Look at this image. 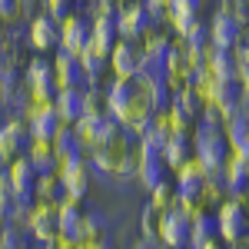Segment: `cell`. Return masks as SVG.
Instances as JSON below:
<instances>
[{"mask_svg":"<svg viewBox=\"0 0 249 249\" xmlns=\"http://www.w3.org/2000/svg\"><path fill=\"white\" fill-rule=\"evenodd\" d=\"M3 166H7V163H3V160H0V176H3Z\"/></svg>","mask_w":249,"mask_h":249,"instance_id":"obj_24","label":"cell"},{"mask_svg":"<svg viewBox=\"0 0 249 249\" xmlns=\"http://www.w3.org/2000/svg\"><path fill=\"white\" fill-rule=\"evenodd\" d=\"M206 176H210V170L199 163V156L190 153L176 170H173V183H176V186H196V183H203Z\"/></svg>","mask_w":249,"mask_h":249,"instance_id":"obj_15","label":"cell"},{"mask_svg":"<svg viewBox=\"0 0 249 249\" xmlns=\"http://www.w3.org/2000/svg\"><path fill=\"white\" fill-rule=\"evenodd\" d=\"M83 43H87V17H83L80 10L60 17L57 20V50L60 53L77 60L80 50H83Z\"/></svg>","mask_w":249,"mask_h":249,"instance_id":"obj_4","label":"cell"},{"mask_svg":"<svg viewBox=\"0 0 249 249\" xmlns=\"http://www.w3.org/2000/svg\"><path fill=\"white\" fill-rule=\"evenodd\" d=\"M14 193H10V186H7V179L0 176V219H7V213L14 210Z\"/></svg>","mask_w":249,"mask_h":249,"instance_id":"obj_21","label":"cell"},{"mask_svg":"<svg viewBox=\"0 0 249 249\" xmlns=\"http://www.w3.org/2000/svg\"><path fill=\"white\" fill-rule=\"evenodd\" d=\"M190 236V219L179 210H170L160 216V230H156V243L163 249H183Z\"/></svg>","mask_w":249,"mask_h":249,"instance_id":"obj_9","label":"cell"},{"mask_svg":"<svg viewBox=\"0 0 249 249\" xmlns=\"http://www.w3.org/2000/svg\"><path fill=\"white\" fill-rule=\"evenodd\" d=\"M110 23H113L116 40H133L136 34L150 23V17H146V10H143V3H140V0H126L113 17H110Z\"/></svg>","mask_w":249,"mask_h":249,"instance_id":"obj_6","label":"cell"},{"mask_svg":"<svg viewBox=\"0 0 249 249\" xmlns=\"http://www.w3.org/2000/svg\"><path fill=\"white\" fill-rule=\"evenodd\" d=\"M73 249H107V246H90V243H77Z\"/></svg>","mask_w":249,"mask_h":249,"instance_id":"obj_23","label":"cell"},{"mask_svg":"<svg viewBox=\"0 0 249 249\" xmlns=\"http://www.w3.org/2000/svg\"><path fill=\"white\" fill-rule=\"evenodd\" d=\"M146 206H153L156 213L176 210V183H173L170 176H163L156 186H150V203H146Z\"/></svg>","mask_w":249,"mask_h":249,"instance_id":"obj_16","label":"cell"},{"mask_svg":"<svg viewBox=\"0 0 249 249\" xmlns=\"http://www.w3.org/2000/svg\"><path fill=\"white\" fill-rule=\"evenodd\" d=\"M53 113H57L63 123H73V120L80 116V90L53 93Z\"/></svg>","mask_w":249,"mask_h":249,"instance_id":"obj_18","label":"cell"},{"mask_svg":"<svg viewBox=\"0 0 249 249\" xmlns=\"http://www.w3.org/2000/svg\"><path fill=\"white\" fill-rule=\"evenodd\" d=\"M27 43H30V50H37V53L53 50V47H57V20H50L47 14L30 17V23H27Z\"/></svg>","mask_w":249,"mask_h":249,"instance_id":"obj_13","label":"cell"},{"mask_svg":"<svg viewBox=\"0 0 249 249\" xmlns=\"http://www.w3.org/2000/svg\"><path fill=\"white\" fill-rule=\"evenodd\" d=\"M30 199H37V203H57V199H60V179H57V173H37Z\"/></svg>","mask_w":249,"mask_h":249,"instance_id":"obj_17","label":"cell"},{"mask_svg":"<svg viewBox=\"0 0 249 249\" xmlns=\"http://www.w3.org/2000/svg\"><path fill=\"white\" fill-rule=\"evenodd\" d=\"M80 67L73 57H67V53H53V63H50V87H53V93H63V90H80Z\"/></svg>","mask_w":249,"mask_h":249,"instance_id":"obj_10","label":"cell"},{"mask_svg":"<svg viewBox=\"0 0 249 249\" xmlns=\"http://www.w3.org/2000/svg\"><path fill=\"white\" fill-rule=\"evenodd\" d=\"M199 10H203V0H170L163 27L170 30L173 37H183V30L190 27L193 20H199Z\"/></svg>","mask_w":249,"mask_h":249,"instance_id":"obj_11","label":"cell"},{"mask_svg":"<svg viewBox=\"0 0 249 249\" xmlns=\"http://www.w3.org/2000/svg\"><path fill=\"white\" fill-rule=\"evenodd\" d=\"M20 83H23V93L30 96H53L50 87V63L47 60H30L23 70H20Z\"/></svg>","mask_w":249,"mask_h":249,"instance_id":"obj_12","label":"cell"},{"mask_svg":"<svg viewBox=\"0 0 249 249\" xmlns=\"http://www.w3.org/2000/svg\"><path fill=\"white\" fill-rule=\"evenodd\" d=\"M103 90H107V116L113 120L123 133L143 136V130L150 126L153 110H160L153 100L146 96V90L133 77L130 80H110V87H103Z\"/></svg>","mask_w":249,"mask_h":249,"instance_id":"obj_1","label":"cell"},{"mask_svg":"<svg viewBox=\"0 0 249 249\" xmlns=\"http://www.w3.org/2000/svg\"><path fill=\"white\" fill-rule=\"evenodd\" d=\"M160 216L153 206H143V239H156V230H160Z\"/></svg>","mask_w":249,"mask_h":249,"instance_id":"obj_20","label":"cell"},{"mask_svg":"<svg viewBox=\"0 0 249 249\" xmlns=\"http://www.w3.org/2000/svg\"><path fill=\"white\" fill-rule=\"evenodd\" d=\"M130 146H133V136L123 133L113 120H103L100 143L87 153V163H90V170L103 173L107 179H123V176H130Z\"/></svg>","mask_w":249,"mask_h":249,"instance_id":"obj_2","label":"cell"},{"mask_svg":"<svg viewBox=\"0 0 249 249\" xmlns=\"http://www.w3.org/2000/svg\"><path fill=\"white\" fill-rule=\"evenodd\" d=\"M80 116L110 120V116H107V90H103V87H87V90H80Z\"/></svg>","mask_w":249,"mask_h":249,"instance_id":"obj_14","label":"cell"},{"mask_svg":"<svg viewBox=\"0 0 249 249\" xmlns=\"http://www.w3.org/2000/svg\"><path fill=\"white\" fill-rule=\"evenodd\" d=\"M107 67H110V77L113 80H130L140 70H146V63H143L140 50H136V40H113Z\"/></svg>","mask_w":249,"mask_h":249,"instance_id":"obj_3","label":"cell"},{"mask_svg":"<svg viewBox=\"0 0 249 249\" xmlns=\"http://www.w3.org/2000/svg\"><path fill=\"white\" fill-rule=\"evenodd\" d=\"M219 14L232 17L236 23H246V0H219Z\"/></svg>","mask_w":249,"mask_h":249,"instance_id":"obj_19","label":"cell"},{"mask_svg":"<svg viewBox=\"0 0 249 249\" xmlns=\"http://www.w3.org/2000/svg\"><path fill=\"white\" fill-rule=\"evenodd\" d=\"M27 136H30L27 123H23L20 116H7V120L0 123V160H3V163H10V160L23 156Z\"/></svg>","mask_w":249,"mask_h":249,"instance_id":"obj_8","label":"cell"},{"mask_svg":"<svg viewBox=\"0 0 249 249\" xmlns=\"http://www.w3.org/2000/svg\"><path fill=\"white\" fill-rule=\"evenodd\" d=\"M190 249H226V246L216 239V232H210L206 239H199V243H196V246H190Z\"/></svg>","mask_w":249,"mask_h":249,"instance_id":"obj_22","label":"cell"},{"mask_svg":"<svg viewBox=\"0 0 249 249\" xmlns=\"http://www.w3.org/2000/svg\"><path fill=\"white\" fill-rule=\"evenodd\" d=\"M3 179H7V186L14 193V199L17 203H30V193H34V179H37V170L17 156V160H10L7 166H3Z\"/></svg>","mask_w":249,"mask_h":249,"instance_id":"obj_7","label":"cell"},{"mask_svg":"<svg viewBox=\"0 0 249 249\" xmlns=\"http://www.w3.org/2000/svg\"><path fill=\"white\" fill-rule=\"evenodd\" d=\"M206 43L216 47V50H230L236 43H246V23H236L226 14H213L210 27H206Z\"/></svg>","mask_w":249,"mask_h":249,"instance_id":"obj_5","label":"cell"}]
</instances>
